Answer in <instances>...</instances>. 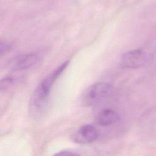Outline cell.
<instances>
[{
    "label": "cell",
    "mask_w": 156,
    "mask_h": 156,
    "mask_svg": "<svg viewBox=\"0 0 156 156\" xmlns=\"http://www.w3.org/2000/svg\"><path fill=\"white\" fill-rule=\"evenodd\" d=\"M69 60H66L57 67L51 74L43 79L38 84L32 98L34 107L37 109L43 107L48 100L53 83L60 76L68 65Z\"/></svg>",
    "instance_id": "obj_1"
},
{
    "label": "cell",
    "mask_w": 156,
    "mask_h": 156,
    "mask_svg": "<svg viewBox=\"0 0 156 156\" xmlns=\"http://www.w3.org/2000/svg\"><path fill=\"white\" fill-rule=\"evenodd\" d=\"M112 86L109 83L100 82L95 83L83 93L81 102L83 106L96 105L103 101L110 94Z\"/></svg>",
    "instance_id": "obj_2"
},
{
    "label": "cell",
    "mask_w": 156,
    "mask_h": 156,
    "mask_svg": "<svg viewBox=\"0 0 156 156\" xmlns=\"http://www.w3.org/2000/svg\"><path fill=\"white\" fill-rule=\"evenodd\" d=\"M148 60V54L142 49H137L124 53L121 57L120 65L124 68H138L144 66Z\"/></svg>",
    "instance_id": "obj_3"
},
{
    "label": "cell",
    "mask_w": 156,
    "mask_h": 156,
    "mask_svg": "<svg viewBox=\"0 0 156 156\" xmlns=\"http://www.w3.org/2000/svg\"><path fill=\"white\" fill-rule=\"evenodd\" d=\"M99 136L98 129L91 124L80 127L71 136L72 140L78 144H89L95 141Z\"/></svg>",
    "instance_id": "obj_4"
},
{
    "label": "cell",
    "mask_w": 156,
    "mask_h": 156,
    "mask_svg": "<svg viewBox=\"0 0 156 156\" xmlns=\"http://www.w3.org/2000/svg\"><path fill=\"white\" fill-rule=\"evenodd\" d=\"M40 59V55L37 52L22 54L14 58L10 65L13 70H22L34 66Z\"/></svg>",
    "instance_id": "obj_5"
},
{
    "label": "cell",
    "mask_w": 156,
    "mask_h": 156,
    "mask_svg": "<svg viewBox=\"0 0 156 156\" xmlns=\"http://www.w3.org/2000/svg\"><path fill=\"white\" fill-rule=\"evenodd\" d=\"M119 115L112 109H105L102 110L98 115L97 121L98 124L102 126H109L118 121Z\"/></svg>",
    "instance_id": "obj_6"
},
{
    "label": "cell",
    "mask_w": 156,
    "mask_h": 156,
    "mask_svg": "<svg viewBox=\"0 0 156 156\" xmlns=\"http://www.w3.org/2000/svg\"><path fill=\"white\" fill-rule=\"evenodd\" d=\"M18 78L12 76H9L4 79H2L1 81V90L2 91L3 90H5L12 87L13 85L15 83V82H17Z\"/></svg>",
    "instance_id": "obj_7"
},
{
    "label": "cell",
    "mask_w": 156,
    "mask_h": 156,
    "mask_svg": "<svg viewBox=\"0 0 156 156\" xmlns=\"http://www.w3.org/2000/svg\"><path fill=\"white\" fill-rule=\"evenodd\" d=\"M12 45L10 43L7 42H1V47H0V54H1V57H2L4 54L7 53L10 49L12 48Z\"/></svg>",
    "instance_id": "obj_8"
},
{
    "label": "cell",
    "mask_w": 156,
    "mask_h": 156,
    "mask_svg": "<svg viewBox=\"0 0 156 156\" xmlns=\"http://www.w3.org/2000/svg\"><path fill=\"white\" fill-rule=\"evenodd\" d=\"M55 155H79V154L77 153H75L69 151H60V152H58L57 154H55Z\"/></svg>",
    "instance_id": "obj_9"
}]
</instances>
